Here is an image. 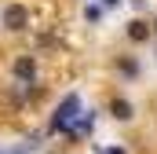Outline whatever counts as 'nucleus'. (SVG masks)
<instances>
[{
    "label": "nucleus",
    "instance_id": "nucleus-1",
    "mask_svg": "<svg viewBox=\"0 0 157 154\" xmlns=\"http://www.w3.org/2000/svg\"><path fill=\"white\" fill-rule=\"evenodd\" d=\"M77 117H80V95H66V99H62V107H59V110H55V117H51V128L70 132Z\"/></svg>",
    "mask_w": 157,
    "mask_h": 154
},
{
    "label": "nucleus",
    "instance_id": "nucleus-2",
    "mask_svg": "<svg viewBox=\"0 0 157 154\" xmlns=\"http://www.w3.org/2000/svg\"><path fill=\"white\" fill-rule=\"evenodd\" d=\"M7 30H15V33H22V30H29V7L26 4H7L4 7V18H0Z\"/></svg>",
    "mask_w": 157,
    "mask_h": 154
},
{
    "label": "nucleus",
    "instance_id": "nucleus-3",
    "mask_svg": "<svg viewBox=\"0 0 157 154\" xmlns=\"http://www.w3.org/2000/svg\"><path fill=\"white\" fill-rule=\"evenodd\" d=\"M37 74V63H33V55H22V59H15V77L18 81H33Z\"/></svg>",
    "mask_w": 157,
    "mask_h": 154
},
{
    "label": "nucleus",
    "instance_id": "nucleus-4",
    "mask_svg": "<svg viewBox=\"0 0 157 154\" xmlns=\"http://www.w3.org/2000/svg\"><path fill=\"white\" fill-rule=\"evenodd\" d=\"M110 110H113L117 121H128V117H132V103H128V99H113V107H110Z\"/></svg>",
    "mask_w": 157,
    "mask_h": 154
},
{
    "label": "nucleus",
    "instance_id": "nucleus-5",
    "mask_svg": "<svg viewBox=\"0 0 157 154\" xmlns=\"http://www.w3.org/2000/svg\"><path fill=\"white\" fill-rule=\"evenodd\" d=\"M128 37H132V40H146V37H150V26H146V22H139V18H135V22H132V26H128Z\"/></svg>",
    "mask_w": 157,
    "mask_h": 154
},
{
    "label": "nucleus",
    "instance_id": "nucleus-6",
    "mask_svg": "<svg viewBox=\"0 0 157 154\" xmlns=\"http://www.w3.org/2000/svg\"><path fill=\"white\" fill-rule=\"evenodd\" d=\"M121 70H124V74H128V77H135V70H139V66H135L132 59H121Z\"/></svg>",
    "mask_w": 157,
    "mask_h": 154
},
{
    "label": "nucleus",
    "instance_id": "nucleus-7",
    "mask_svg": "<svg viewBox=\"0 0 157 154\" xmlns=\"http://www.w3.org/2000/svg\"><path fill=\"white\" fill-rule=\"evenodd\" d=\"M154 33H157V18H154Z\"/></svg>",
    "mask_w": 157,
    "mask_h": 154
}]
</instances>
